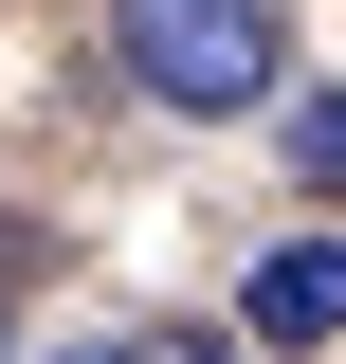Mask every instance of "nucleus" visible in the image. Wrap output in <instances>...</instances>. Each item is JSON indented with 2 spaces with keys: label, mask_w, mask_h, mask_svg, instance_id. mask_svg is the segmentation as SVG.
<instances>
[{
  "label": "nucleus",
  "mask_w": 346,
  "mask_h": 364,
  "mask_svg": "<svg viewBox=\"0 0 346 364\" xmlns=\"http://www.w3.org/2000/svg\"><path fill=\"white\" fill-rule=\"evenodd\" d=\"M0 346H19V328H0Z\"/></svg>",
  "instance_id": "423d86ee"
},
{
  "label": "nucleus",
  "mask_w": 346,
  "mask_h": 364,
  "mask_svg": "<svg viewBox=\"0 0 346 364\" xmlns=\"http://www.w3.org/2000/svg\"><path fill=\"white\" fill-rule=\"evenodd\" d=\"M273 146H292V182H328V200H346V91H292Z\"/></svg>",
  "instance_id": "7ed1b4c3"
},
{
  "label": "nucleus",
  "mask_w": 346,
  "mask_h": 364,
  "mask_svg": "<svg viewBox=\"0 0 346 364\" xmlns=\"http://www.w3.org/2000/svg\"><path fill=\"white\" fill-rule=\"evenodd\" d=\"M110 55H128V91L182 109V128L292 109V18H273V0H110Z\"/></svg>",
  "instance_id": "f257e3e1"
},
{
  "label": "nucleus",
  "mask_w": 346,
  "mask_h": 364,
  "mask_svg": "<svg viewBox=\"0 0 346 364\" xmlns=\"http://www.w3.org/2000/svg\"><path fill=\"white\" fill-rule=\"evenodd\" d=\"M164 364H237V346H164Z\"/></svg>",
  "instance_id": "39448f33"
},
{
  "label": "nucleus",
  "mask_w": 346,
  "mask_h": 364,
  "mask_svg": "<svg viewBox=\"0 0 346 364\" xmlns=\"http://www.w3.org/2000/svg\"><path fill=\"white\" fill-rule=\"evenodd\" d=\"M55 364H164V346H55Z\"/></svg>",
  "instance_id": "20e7f679"
},
{
  "label": "nucleus",
  "mask_w": 346,
  "mask_h": 364,
  "mask_svg": "<svg viewBox=\"0 0 346 364\" xmlns=\"http://www.w3.org/2000/svg\"><path fill=\"white\" fill-rule=\"evenodd\" d=\"M237 328L256 346H346V237H273L256 291H237Z\"/></svg>",
  "instance_id": "f03ea898"
}]
</instances>
